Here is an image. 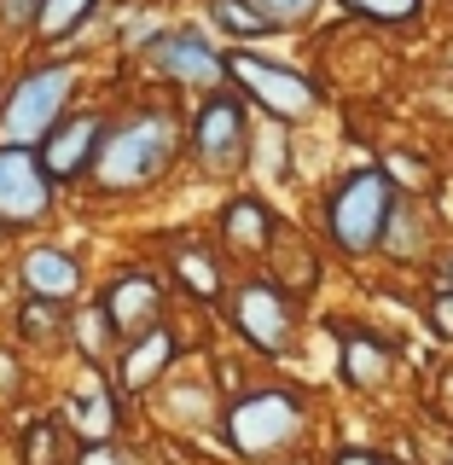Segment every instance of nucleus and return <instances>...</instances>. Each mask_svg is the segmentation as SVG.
I'll return each mask as SVG.
<instances>
[{
	"instance_id": "2",
	"label": "nucleus",
	"mask_w": 453,
	"mask_h": 465,
	"mask_svg": "<svg viewBox=\"0 0 453 465\" xmlns=\"http://www.w3.org/2000/svg\"><path fill=\"white\" fill-rule=\"evenodd\" d=\"M314 430V407L297 384L285 378H268V384H239L222 401V419H215V436L232 460L244 465H285L302 454Z\"/></svg>"
},
{
	"instance_id": "16",
	"label": "nucleus",
	"mask_w": 453,
	"mask_h": 465,
	"mask_svg": "<svg viewBox=\"0 0 453 465\" xmlns=\"http://www.w3.org/2000/svg\"><path fill=\"white\" fill-rule=\"evenodd\" d=\"M331 338H338V378L349 390H367V396H378V390L396 384V343L384 338L378 326H367V320H338L331 326Z\"/></svg>"
},
{
	"instance_id": "6",
	"label": "nucleus",
	"mask_w": 453,
	"mask_h": 465,
	"mask_svg": "<svg viewBox=\"0 0 453 465\" xmlns=\"http://www.w3.org/2000/svg\"><path fill=\"white\" fill-rule=\"evenodd\" d=\"M222 309H227V331L261 361H291L302 349V302L268 268H244L227 285Z\"/></svg>"
},
{
	"instance_id": "39",
	"label": "nucleus",
	"mask_w": 453,
	"mask_h": 465,
	"mask_svg": "<svg viewBox=\"0 0 453 465\" xmlns=\"http://www.w3.org/2000/svg\"><path fill=\"white\" fill-rule=\"evenodd\" d=\"M448 465H453V448H448Z\"/></svg>"
},
{
	"instance_id": "11",
	"label": "nucleus",
	"mask_w": 453,
	"mask_h": 465,
	"mask_svg": "<svg viewBox=\"0 0 453 465\" xmlns=\"http://www.w3.org/2000/svg\"><path fill=\"white\" fill-rule=\"evenodd\" d=\"M280 232L285 222L261 186H232L222 210H215V244L227 251V262H244V268H261L273 256V244H280Z\"/></svg>"
},
{
	"instance_id": "3",
	"label": "nucleus",
	"mask_w": 453,
	"mask_h": 465,
	"mask_svg": "<svg viewBox=\"0 0 453 465\" xmlns=\"http://www.w3.org/2000/svg\"><path fill=\"white\" fill-rule=\"evenodd\" d=\"M82 82H87V53L82 47H58V53H29L6 82L0 99V140L6 145H41L82 105Z\"/></svg>"
},
{
	"instance_id": "18",
	"label": "nucleus",
	"mask_w": 453,
	"mask_h": 465,
	"mask_svg": "<svg viewBox=\"0 0 453 465\" xmlns=\"http://www.w3.org/2000/svg\"><path fill=\"white\" fill-rule=\"evenodd\" d=\"M436 251H442V239H436V222H430L425 198L396 193V203H389V215H384L378 256H384L389 268H425V262H436Z\"/></svg>"
},
{
	"instance_id": "29",
	"label": "nucleus",
	"mask_w": 453,
	"mask_h": 465,
	"mask_svg": "<svg viewBox=\"0 0 453 465\" xmlns=\"http://www.w3.org/2000/svg\"><path fill=\"white\" fill-rule=\"evenodd\" d=\"M35 18H41V0H0V41L6 47H29Z\"/></svg>"
},
{
	"instance_id": "24",
	"label": "nucleus",
	"mask_w": 453,
	"mask_h": 465,
	"mask_svg": "<svg viewBox=\"0 0 453 465\" xmlns=\"http://www.w3.org/2000/svg\"><path fill=\"white\" fill-rule=\"evenodd\" d=\"M116 343H123V331L111 326V314L99 309V297H87L70 309V355L82 361V367H111Z\"/></svg>"
},
{
	"instance_id": "8",
	"label": "nucleus",
	"mask_w": 453,
	"mask_h": 465,
	"mask_svg": "<svg viewBox=\"0 0 453 465\" xmlns=\"http://www.w3.org/2000/svg\"><path fill=\"white\" fill-rule=\"evenodd\" d=\"M134 64L152 87H169V94H181V99L227 87V47L210 35L203 18H169Z\"/></svg>"
},
{
	"instance_id": "23",
	"label": "nucleus",
	"mask_w": 453,
	"mask_h": 465,
	"mask_svg": "<svg viewBox=\"0 0 453 465\" xmlns=\"http://www.w3.org/2000/svg\"><path fill=\"white\" fill-rule=\"evenodd\" d=\"M198 18L210 24V35L222 41V47H261V41L280 35V29L256 12V0H198Z\"/></svg>"
},
{
	"instance_id": "17",
	"label": "nucleus",
	"mask_w": 453,
	"mask_h": 465,
	"mask_svg": "<svg viewBox=\"0 0 453 465\" xmlns=\"http://www.w3.org/2000/svg\"><path fill=\"white\" fill-rule=\"evenodd\" d=\"M145 401H157L163 425H174V430H215V419H222V378H215V372H192L181 361V367H174Z\"/></svg>"
},
{
	"instance_id": "30",
	"label": "nucleus",
	"mask_w": 453,
	"mask_h": 465,
	"mask_svg": "<svg viewBox=\"0 0 453 465\" xmlns=\"http://www.w3.org/2000/svg\"><path fill=\"white\" fill-rule=\"evenodd\" d=\"M425 326L436 331V338L453 343V291H448V285H436L430 297H425Z\"/></svg>"
},
{
	"instance_id": "37",
	"label": "nucleus",
	"mask_w": 453,
	"mask_h": 465,
	"mask_svg": "<svg viewBox=\"0 0 453 465\" xmlns=\"http://www.w3.org/2000/svg\"><path fill=\"white\" fill-rule=\"evenodd\" d=\"M152 6H181V0H152Z\"/></svg>"
},
{
	"instance_id": "25",
	"label": "nucleus",
	"mask_w": 453,
	"mask_h": 465,
	"mask_svg": "<svg viewBox=\"0 0 453 465\" xmlns=\"http://www.w3.org/2000/svg\"><path fill=\"white\" fill-rule=\"evenodd\" d=\"M18 465H70L64 413H29L18 430Z\"/></svg>"
},
{
	"instance_id": "14",
	"label": "nucleus",
	"mask_w": 453,
	"mask_h": 465,
	"mask_svg": "<svg viewBox=\"0 0 453 465\" xmlns=\"http://www.w3.org/2000/svg\"><path fill=\"white\" fill-rule=\"evenodd\" d=\"M163 273L169 285L181 291L186 302H198V309H222L227 297V251L215 244V232L203 239V232H181V239L163 244Z\"/></svg>"
},
{
	"instance_id": "4",
	"label": "nucleus",
	"mask_w": 453,
	"mask_h": 465,
	"mask_svg": "<svg viewBox=\"0 0 453 465\" xmlns=\"http://www.w3.org/2000/svg\"><path fill=\"white\" fill-rule=\"evenodd\" d=\"M389 203H396V181L384 174V163L343 169L338 181L320 186V198H314V239H320V251H331L338 262L378 256Z\"/></svg>"
},
{
	"instance_id": "1",
	"label": "nucleus",
	"mask_w": 453,
	"mask_h": 465,
	"mask_svg": "<svg viewBox=\"0 0 453 465\" xmlns=\"http://www.w3.org/2000/svg\"><path fill=\"white\" fill-rule=\"evenodd\" d=\"M186 163V99L169 87H145L111 105V128L87 169L82 193L94 203H140L163 193L169 174Z\"/></svg>"
},
{
	"instance_id": "5",
	"label": "nucleus",
	"mask_w": 453,
	"mask_h": 465,
	"mask_svg": "<svg viewBox=\"0 0 453 465\" xmlns=\"http://www.w3.org/2000/svg\"><path fill=\"white\" fill-rule=\"evenodd\" d=\"M251 152H256V111L232 87L198 94L186 105V163L210 186H239L251 174Z\"/></svg>"
},
{
	"instance_id": "32",
	"label": "nucleus",
	"mask_w": 453,
	"mask_h": 465,
	"mask_svg": "<svg viewBox=\"0 0 453 465\" xmlns=\"http://www.w3.org/2000/svg\"><path fill=\"white\" fill-rule=\"evenodd\" d=\"M331 465H384V454H378V448H338Z\"/></svg>"
},
{
	"instance_id": "19",
	"label": "nucleus",
	"mask_w": 453,
	"mask_h": 465,
	"mask_svg": "<svg viewBox=\"0 0 453 465\" xmlns=\"http://www.w3.org/2000/svg\"><path fill=\"white\" fill-rule=\"evenodd\" d=\"M82 372L87 378L64 396L58 413H64V425H70L76 442H105V436L123 430V396H116V384H111L105 367H82Z\"/></svg>"
},
{
	"instance_id": "9",
	"label": "nucleus",
	"mask_w": 453,
	"mask_h": 465,
	"mask_svg": "<svg viewBox=\"0 0 453 465\" xmlns=\"http://www.w3.org/2000/svg\"><path fill=\"white\" fill-rule=\"evenodd\" d=\"M58 181L47 174L35 145H6L0 140V239H29L53 227L58 215Z\"/></svg>"
},
{
	"instance_id": "31",
	"label": "nucleus",
	"mask_w": 453,
	"mask_h": 465,
	"mask_svg": "<svg viewBox=\"0 0 453 465\" xmlns=\"http://www.w3.org/2000/svg\"><path fill=\"white\" fill-rule=\"evenodd\" d=\"M24 361L12 355V349H0V407H12V396H24Z\"/></svg>"
},
{
	"instance_id": "13",
	"label": "nucleus",
	"mask_w": 453,
	"mask_h": 465,
	"mask_svg": "<svg viewBox=\"0 0 453 465\" xmlns=\"http://www.w3.org/2000/svg\"><path fill=\"white\" fill-rule=\"evenodd\" d=\"M105 128H111V105H99V99H94V105H76L47 140L35 145L41 163H47V174L58 181V193H82L87 169H94V157H99V140H105Z\"/></svg>"
},
{
	"instance_id": "20",
	"label": "nucleus",
	"mask_w": 453,
	"mask_h": 465,
	"mask_svg": "<svg viewBox=\"0 0 453 465\" xmlns=\"http://www.w3.org/2000/svg\"><path fill=\"white\" fill-rule=\"evenodd\" d=\"M105 12H116V0H41V18L29 47L35 53H58V47H76V41L94 29Z\"/></svg>"
},
{
	"instance_id": "7",
	"label": "nucleus",
	"mask_w": 453,
	"mask_h": 465,
	"mask_svg": "<svg viewBox=\"0 0 453 465\" xmlns=\"http://www.w3.org/2000/svg\"><path fill=\"white\" fill-rule=\"evenodd\" d=\"M227 87L251 105L261 123H314L320 105H326V87H320L309 70L285 64V58L261 53V47H227Z\"/></svg>"
},
{
	"instance_id": "33",
	"label": "nucleus",
	"mask_w": 453,
	"mask_h": 465,
	"mask_svg": "<svg viewBox=\"0 0 453 465\" xmlns=\"http://www.w3.org/2000/svg\"><path fill=\"white\" fill-rule=\"evenodd\" d=\"M430 273H436V285L453 291V244H442V251H436V268H430Z\"/></svg>"
},
{
	"instance_id": "35",
	"label": "nucleus",
	"mask_w": 453,
	"mask_h": 465,
	"mask_svg": "<svg viewBox=\"0 0 453 465\" xmlns=\"http://www.w3.org/2000/svg\"><path fill=\"white\" fill-rule=\"evenodd\" d=\"M6 82H12V70H6V53H0V99H6Z\"/></svg>"
},
{
	"instance_id": "12",
	"label": "nucleus",
	"mask_w": 453,
	"mask_h": 465,
	"mask_svg": "<svg viewBox=\"0 0 453 465\" xmlns=\"http://www.w3.org/2000/svg\"><path fill=\"white\" fill-rule=\"evenodd\" d=\"M94 297H99V309L111 314V326L128 338V331H145V326H157V320H169L174 285L152 262H123V268H111L105 280H99Z\"/></svg>"
},
{
	"instance_id": "26",
	"label": "nucleus",
	"mask_w": 453,
	"mask_h": 465,
	"mask_svg": "<svg viewBox=\"0 0 453 465\" xmlns=\"http://www.w3.org/2000/svg\"><path fill=\"white\" fill-rule=\"evenodd\" d=\"M256 12L280 35H309V29H320L331 18V0H256Z\"/></svg>"
},
{
	"instance_id": "27",
	"label": "nucleus",
	"mask_w": 453,
	"mask_h": 465,
	"mask_svg": "<svg viewBox=\"0 0 453 465\" xmlns=\"http://www.w3.org/2000/svg\"><path fill=\"white\" fill-rule=\"evenodd\" d=\"M384 174L396 181V193H413V198H430V193H436V169H430V157L401 152V145H389V152H384Z\"/></svg>"
},
{
	"instance_id": "38",
	"label": "nucleus",
	"mask_w": 453,
	"mask_h": 465,
	"mask_svg": "<svg viewBox=\"0 0 453 465\" xmlns=\"http://www.w3.org/2000/svg\"><path fill=\"white\" fill-rule=\"evenodd\" d=\"M442 12H448V18H453V0H442Z\"/></svg>"
},
{
	"instance_id": "15",
	"label": "nucleus",
	"mask_w": 453,
	"mask_h": 465,
	"mask_svg": "<svg viewBox=\"0 0 453 465\" xmlns=\"http://www.w3.org/2000/svg\"><path fill=\"white\" fill-rule=\"evenodd\" d=\"M12 280L24 285V297H47V302H82L87 297V268L70 244L58 239H24L18 262H12Z\"/></svg>"
},
{
	"instance_id": "34",
	"label": "nucleus",
	"mask_w": 453,
	"mask_h": 465,
	"mask_svg": "<svg viewBox=\"0 0 453 465\" xmlns=\"http://www.w3.org/2000/svg\"><path fill=\"white\" fill-rule=\"evenodd\" d=\"M442 413H448V425H453V361H448V372H442Z\"/></svg>"
},
{
	"instance_id": "28",
	"label": "nucleus",
	"mask_w": 453,
	"mask_h": 465,
	"mask_svg": "<svg viewBox=\"0 0 453 465\" xmlns=\"http://www.w3.org/2000/svg\"><path fill=\"white\" fill-rule=\"evenodd\" d=\"M70 465H157L145 448L123 442V436H105V442H82L76 454H70Z\"/></svg>"
},
{
	"instance_id": "21",
	"label": "nucleus",
	"mask_w": 453,
	"mask_h": 465,
	"mask_svg": "<svg viewBox=\"0 0 453 465\" xmlns=\"http://www.w3.org/2000/svg\"><path fill=\"white\" fill-rule=\"evenodd\" d=\"M331 12L367 29H389V35H425L442 0H331Z\"/></svg>"
},
{
	"instance_id": "10",
	"label": "nucleus",
	"mask_w": 453,
	"mask_h": 465,
	"mask_svg": "<svg viewBox=\"0 0 453 465\" xmlns=\"http://www.w3.org/2000/svg\"><path fill=\"white\" fill-rule=\"evenodd\" d=\"M186 361V338H181V326L174 320H157V326H145V331H128L123 343H116V355H111V384H116V396L123 401H145L157 384L174 372Z\"/></svg>"
},
{
	"instance_id": "22",
	"label": "nucleus",
	"mask_w": 453,
	"mask_h": 465,
	"mask_svg": "<svg viewBox=\"0 0 453 465\" xmlns=\"http://www.w3.org/2000/svg\"><path fill=\"white\" fill-rule=\"evenodd\" d=\"M12 338L29 355H64L70 349V302H47V297H24L12 309Z\"/></svg>"
},
{
	"instance_id": "36",
	"label": "nucleus",
	"mask_w": 453,
	"mask_h": 465,
	"mask_svg": "<svg viewBox=\"0 0 453 465\" xmlns=\"http://www.w3.org/2000/svg\"><path fill=\"white\" fill-rule=\"evenodd\" d=\"M384 465H419V460H384Z\"/></svg>"
}]
</instances>
